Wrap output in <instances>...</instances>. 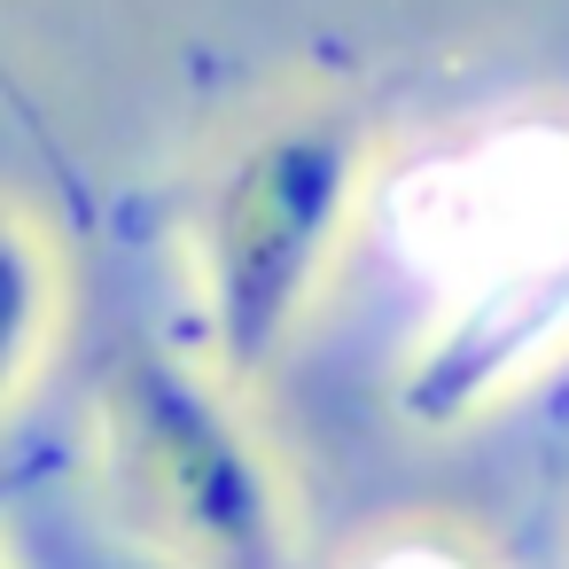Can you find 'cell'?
I'll use <instances>...</instances> for the list:
<instances>
[{"mask_svg":"<svg viewBox=\"0 0 569 569\" xmlns=\"http://www.w3.org/2000/svg\"><path fill=\"white\" fill-rule=\"evenodd\" d=\"M367 196V126L343 102H297L234 133L188 211L203 367L242 398L320 297Z\"/></svg>","mask_w":569,"mask_h":569,"instance_id":"1","label":"cell"},{"mask_svg":"<svg viewBox=\"0 0 569 569\" xmlns=\"http://www.w3.org/2000/svg\"><path fill=\"white\" fill-rule=\"evenodd\" d=\"M94 483L164 569H305L289 483L196 351L157 336L110 351L94 382Z\"/></svg>","mask_w":569,"mask_h":569,"instance_id":"2","label":"cell"},{"mask_svg":"<svg viewBox=\"0 0 569 569\" xmlns=\"http://www.w3.org/2000/svg\"><path fill=\"white\" fill-rule=\"evenodd\" d=\"M452 203V289L398 382L421 429L476 421L569 351V149L530 141V172L476 164Z\"/></svg>","mask_w":569,"mask_h":569,"instance_id":"3","label":"cell"},{"mask_svg":"<svg viewBox=\"0 0 569 569\" xmlns=\"http://www.w3.org/2000/svg\"><path fill=\"white\" fill-rule=\"evenodd\" d=\"M56 336H63V258H56V234L17 196H0V429L17 421V406L48 375Z\"/></svg>","mask_w":569,"mask_h":569,"instance_id":"4","label":"cell"},{"mask_svg":"<svg viewBox=\"0 0 569 569\" xmlns=\"http://www.w3.org/2000/svg\"><path fill=\"white\" fill-rule=\"evenodd\" d=\"M0 118H9L24 141H32V157L56 172V188H63V203L87 219V172H79V157H71V141L56 133V118H48V102L32 94V79L17 71V56H9V40H0Z\"/></svg>","mask_w":569,"mask_h":569,"instance_id":"5","label":"cell"},{"mask_svg":"<svg viewBox=\"0 0 569 569\" xmlns=\"http://www.w3.org/2000/svg\"><path fill=\"white\" fill-rule=\"evenodd\" d=\"M351 569H491V561H483L476 538H460V530H445V522H406V530L359 546Z\"/></svg>","mask_w":569,"mask_h":569,"instance_id":"6","label":"cell"},{"mask_svg":"<svg viewBox=\"0 0 569 569\" xmlns=\"http://www.w3.org/2000/svg\"><path fill=\"white\" fill-rule=\"evenodd\" d=\"M0 499H9V476H0ZM0 569H9V561H0Z\"/></svg>","mask_w":569,"mask_h":569,"instance_id":"7","label":"cell"}]
</instances>
